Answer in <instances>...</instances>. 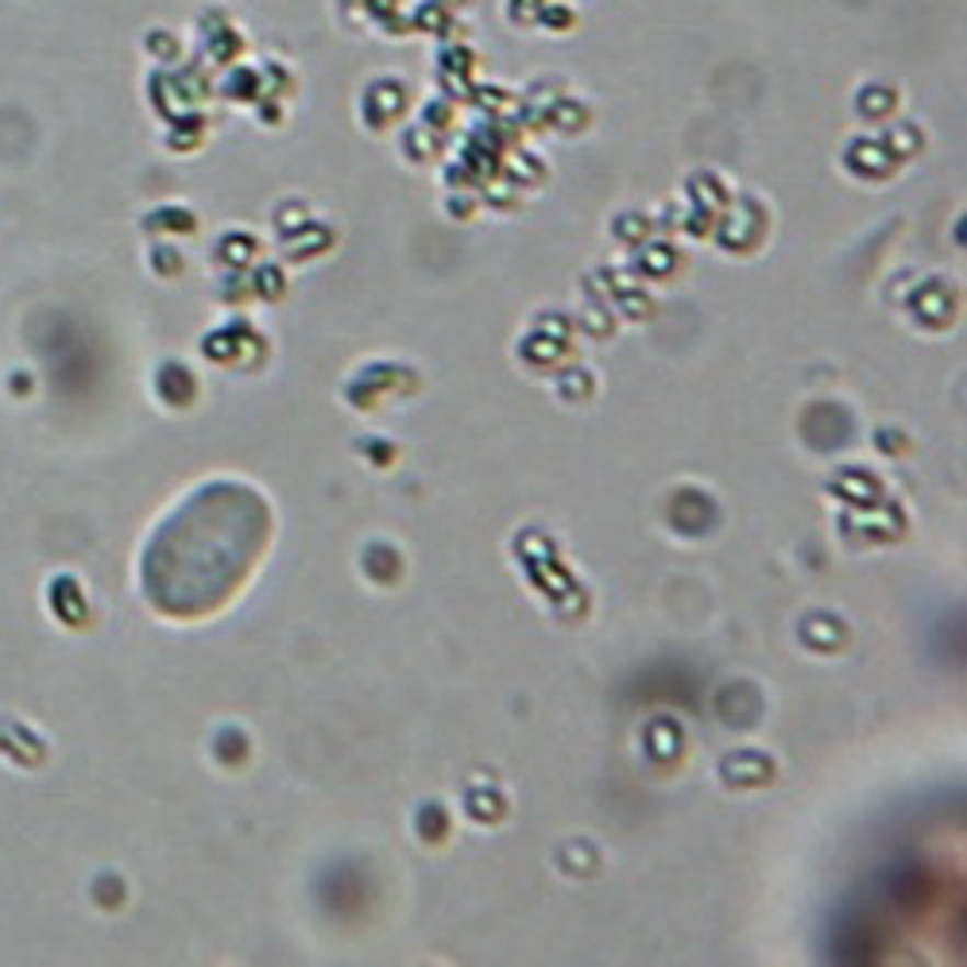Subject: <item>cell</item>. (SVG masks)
I'll return each mask as SVG.
<instances>
[{
	"mask_svg": "<svg viewBox=\"0 0 967 967\" xmlns=\"http://www.w3.org/2000/svg\"><path fill=\"white\" fill-rule=\"evenodd\" d=\"M445 12H457V9H468V0H437Z\"/></svg>",
	"mask_w": 967,
	"mask_h": 967,
	"instance_id": "6da1fadb",
	"label": "cell"
}]
</instances>
